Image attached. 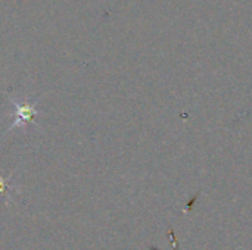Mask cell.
I'll list each match as a JSON object with an SVG mask.
<instances>
[{"mask_svg": "<svg viewBox=\"0 0 252 250\" xmlns=\"http://www.w3.org/2000/svg\"><path fill=\"white\" fill-rule=\"evenodd\" d=\"M10 102L15 106V115H13V122L9 125L7 133L16 130V128H24L27 124H34L35 125V116L40 115V111L35 106V102H30L27 99L18 100V99H10Z\"/></svg>", "mask_w": 252, "mask_h": 250, "instance_id": "cell-1", "label": "cell"}, {"mask_svg": "<svg viewBox=\"0 0 252 250\" xmlns=\"http://www.w3.org/2000/svg\"><path fill=\"white\" fill-rule=\"evenodd\" d=\"M1 199H9V181L0 175V200Z\"/></svg>", "mask_w": 252, "mask_h": 250, "instance_id": "cell-2", "label": "cell"}]
</instances>
